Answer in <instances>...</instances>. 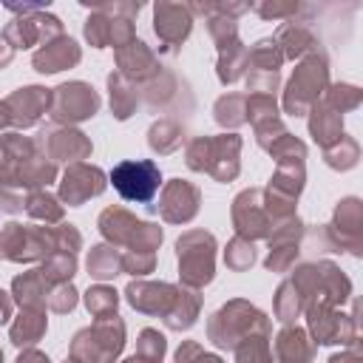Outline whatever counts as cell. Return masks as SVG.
Returning a JSON list of instances; mask_svg holds the SVG:
<instances>
[{"instance_id": "1", "label": "cell", "mask_w": 363, "mask_h": 363, "mask_svg": "<svg viewBox=\"0 0 363 363\" xmlns=\"http://www.w3.org/2000/svg\"><path fill=\"white\" fill-rule=\"evenodd\" d=\"M111 182L125 201L150 204L159 193L162 173H159V164L150 159H128L111 170Z\"/></svg>"}]
</instances>
